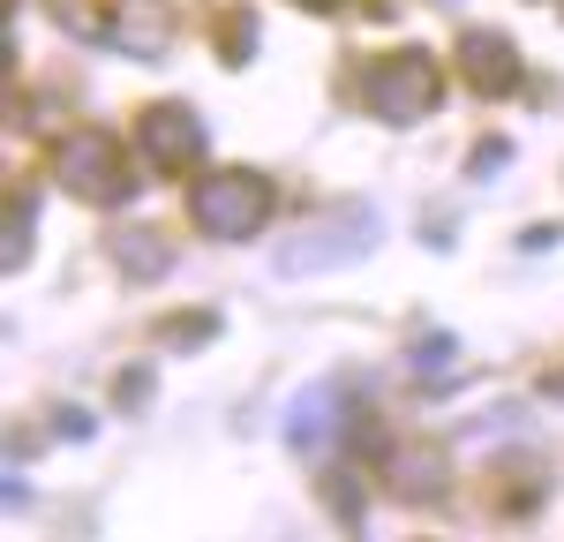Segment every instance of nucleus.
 <instances>
[{"mask_svg": "<svg viewBox=\"0 0 564 542\" xmlns=\"http://www.w3.org/2000/svg\"><path fill=\"white\" fill-rule=\"evenodd\" d=\"M53 181L68 196H84V204H129L135 159H129V143H113V136H98V129H76L53 143Z\"/></svg>", "mask_w": 564, "mask_h": 542, "instance_id": "3", "label": "nucleus"}, {"mask_svg": "<svg viewBox=\"0 0 564 542\" xmlns=\"http://www.w3.org/2000/svg\"><path fill=\"white\" fill-rule=\"evenodd\" d=\"M557 8H564V0H557Z\"/></svg>", "mask_w": 564, "mask_h": 542, "instance_id": "7", "label": "nucleus"}, {"mask_svg": "<svg viewBox=\"0 0 564 542\" xmlns=\"http://www.w3.org/2000/svg\"><path fill=\"white\" fill-rule=\"evenodd\" d=\"M436 98H444V68H436L422 45L377 53V61L361 68V106H369L377 121H391V129H406V121L436 113Z\"/></svg>", "mask_w": 564, "mask_h": 542, "instance_id": "1", "label": "nucleus"}, {"mask_svg": "<svg viewBox=\"0 0 564 542\" xmlns=\"http://www.w3.org/2000/svg\"><path fill=\"white\" fill-rule=\"evenodd\" d=\"M302 8H347V0H302Z\"/></svg>", "mask_w": 564, "mask_h": 542, "instance_id": "6", "label": "nucleus"}, {"mask_svg": "<svg viewBox=\"0 0 564 542\" xmlns=\"http://www.w3.org/2000/svg\"><path fill=\"white\" fill-rule=\"evenodd\" d=\"M188 219L212 241H249L263 219H271V181L249 174V166H218V174H196L188 188Z\"/></svg>", "mask_w": 564, "mask_h": 542, "instance_id": "2", "label": "nucleus"}, {"mask_svg": "<svg viewBox=\"0 0 564 542\" xmlns=\"http://www.w3.org/2000/svg\"><path fill=\"white\" fill-rule=\"evenodd\" d=\"M459 76L481 98H512L520 90V45L505 39V31H459Z\"/></svg>", "mask_w": 564, "mask_h": 542, "instance_id": "5", "label": "nucleus"}, {"mask_svg": "<svg viewBox=\"0 0 564 542\" xmlns=\"http://www.w3.org/2000/svg\"><path fill=\"white\" fill-rule=\"evenodd\" d=\"M135 151H143L159 174H188V166L204 159V121H196L181 98H159V106L135 113Z\"/></svg>", "mask_w": 564, "mask_h": 542, "instance_id": "4", "label": "nucleus"}]
</instances>
